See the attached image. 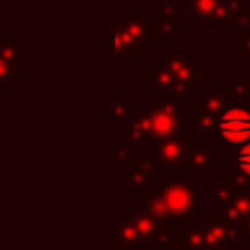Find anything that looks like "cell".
Segmentation results:
<instances>
[{"mask_svg":"<svg viewBox=\"0 0 250 250\" xmlns=\"http://www.w3.org/2000/svg\"><path fill=\"white\" fill-rule=\"evenodd\" d=\"M127 164V189H150L154 188V154L152 152H135L131 150L125 158Z\"/></svg>","mask_w":250,"mask_h":250,"instance_id":"obj_6","label":"cell"},{"mask_svg":"<svg viewBox=\"0 0 250 250\" xmlns=\"http://www.w3.org/2000/svg\"><path fill=\"white\" fill-rule=\"evenodd\" d=\"M127 143L131 145H150V107H137L125 125Z\"/></svg>","mask_w":250,"mask_h":250,"instance_id":"obj_13","label":"cell"},{"mask_svg":"<svg viewBox=\"0 0 250 250\" xmlns=\"http://www.w3.org/2000/svg\"><path fill=\"white\" fill-rule=\"evenodd\" d=\"M182 127V109L180 100L168 92H152L150 107V145L178 135Z\"/></svg>","mask_w":250,"mask_h":250,"instance_id":"obj_4","label":"cell"},{"mask_svg":"<svg viewBox=\"0 0 250 250\" xmlns=\"http://www.w3.org/2000/svg\"><path fill=\"white\" fill-rule=\"evenodd\" d=\"M117 250H145V246L143 248H117Z\"/></svg>","mask_w":250,"mask_h":250,"instance_id":"obj_34","label":"cell"},{"mask_svg":"<svg viewBox=\"0 0 250 250\" xmlns=\"http://www.w3.org/2000/svg\"><path fill=\"white\" fill-rule=\"evenodd\" d=\"M242 240V250H250V234H240Z\"/></svg>","mask_w":250,"mask_h":250,"instance_id":"obj_32","label":"cell"},{"mask_svg":"<svg viewBox=\"0 0 250 250\" xmlns=\"http://www.w3.org/2000/svg\"><path fill=\"white\" fill-rule=\"evenodd\" d=\"M201 229L213 250H232L234 242L240 238V225L227 223L217 215H207Z\"/></svg>","mask_w":250,"mask_h":250,"instance_id":"obj_9","label":"cell"},{"mask_svg":"<svg viewBox=\"0 0 250 250\" xmlns=\"http://www.w3.org/2000/svg\"><path fill=\"white\" fill-rule=\"evenodd\" d=\"M125 215H127V219L131 221L137 238H139L141 242H145V244L150 242L152 236L156 234V229H158L160 223H156L150 215H146L145 211H141V209L135 207V205H129V207L125 209Z\"/></svg>","mask_w":250,"mask_h":250,"instance_id":"obj_18","label":"cell"},{"mask_svg":"<svg viewBox=\"0 0 250 250\" xmlns=\"http://www.w3.org/2000/svg\"><path fill=\"white\" fill-rule=\"evenodd\" d=\"M250 213V188L244 189L242 193H238L232 201H229L227 205L215 207V215L221 217L227 223H234L240 225Z\"/></svg>","mask_w":250,"mask_h":250,"instance_id":"obj_16","label":"cell"},{"mask_svg":"<svg viewBox=\"0 0 250 250\" xmlns=\"http://www.w3.org/2000/svg\"><path fill=\"white\" fill-rule=\"evenodd\" d=\"M152 33L154 37H174L182 35V14L176 2H154L152 4Z\"/></svg>","mask_w":250,"mask_h":250,"instance_id":"obj_10","label":"cell"},{"mask_svg":"<svg viewBox=\"0 0 250 250\" xmlns=\"http://www.w3.org/2000/svg\"><path fill=\"white\" fill-rule=\"evenodd\" d=\"M172 223L184 225L191 215L197 213V191L180 178H166L160 188H154Z\"/></svg>","mask_w":250,"mask_h":250,"instance_id":"obj_2","label":"cell"},{"mask_svg":"<svg viewBox=\"0 0 250 250\" xmlns=\"http://www.w3.org/2000/svg\"><path fill=\"white\" fill-rule=\"evenodd\" d=\"M232 45H234V47H238L244 55H248V57H250V27H248V29H244V31H240V35H238L236 39H232Z\"/></svg>","mask_w":250,"mask_h":250,"instance_id":"obj_30","label":"cell"},{"mask_svg":"<svg viewBox=\"0 0 250 250\" xmlns=\"http://www.w3.org/2000/svg\"><path fill=\"white\" fill-rule=\"evenodd\" d=\"M174 86L172 74L162 64H145L143 66V88L145 92H170Z\"/></svg>","mask_w":250,"mask_h":250,"instance_id":"obj_17","label":"cell"},{"mask_svg":"<svg viewBox=\"0 0 250 250\" xmlns=\"http://www.w3.org/2000/svg\"><path fill=\"white\" fill-rule=\"evenodd\" d=\"M137 109L135 100H113L107 109V123L109 127H125L131 115Z\"/></svg>","mask_w":250,"mask_h":250,"instance_id":"obj_23","label":"cell"},{"mask_svg":"<svg viewBox=\"0 0 250 250\" xmlns=\"http://www.w3.org/2000/svg\"><path fill=\"white\" fill-rule=\"evenodd\" d=\"M223 94L229 102H250V74L234 72L232 78L223 84Z\"/></svg>","mask_w":250,"mask_h":250,"instance_id":"obj_20","label":"cell"},{"mask_svg":"<svg viewBox=\"0 0 250 250\" xmlns=\"http://www.w3.org/2000/svg\"><path fill=\"white\" fill-rule=\"evenodd\" d=\"M6 10H10V0H0V20H2Z\"/></svg>","mask_w":250,"mask_h":250,"instance_id":"obj_33","label":"cell"},{"mask_svg":"<svg viewBox=\"0 0 250 250\" xmlns=\"http://www.w3.org/2000/svg\"><path fill=\"white\" fill-rule=\"evenodd\" d=\"M215 121L217 117L211 113H205L197 107L188 111V135L195 137V135H213L215 131Z\"/></svg>","mask_w":250,"mask_h":250,"instance_id":"obj_22","label":"cell"},{"mask_svg":"<svg viewBox=\"0 0 250 250\" xmlns=\"http://www.w3.org/2000/svg\"><path fill=\"white\" fill-rule=\"evenodd\" d=\"M217 164V145L215 143H205V145H188L180 162L182 172H197V180H207L209 172L215 170Z\"/></svg>","mask_w":250,"mask_h":250,"instance_id":"obj_7","label":"cell"},{"mask_svg":"<svg viewBox=\"0 0 250 250\" xmlns=\"http://www.w3.org/2000/svg\"><path fill=\"white\" fill-rule=\"evenodd\" d=\"M107 61L109 64H125L129 57H143L145 47L131 41V37L119 29L115 20H109L107 23Z\"/></svg>","mask_w":250,"mask_h":250,"instance_id":"obj_11","label":"cell"},{"mask_svg":"<svg viewBox=\"0 0 250 250\" xmlns=\"http://www.w3.org/2000/svg\"><path fill=\"white\" fill-rule=\"evenodd\" d=\"M195 94H197V109H201L205 113H211L215 117L221 111H225L227 105H229V100L225 98L223 90H219L217 84L211 82V80H207Z\"/></svg>","mask_w":250,"mask_h":250,"instance_id":"obj_14","label":"cell"},{"mask_svg":"<svg viewBox=\"0 0 250 250\" xmlns=\"http://www.w3.org/2000/svg\"><path fill=\"white\" fill-rule=\"evenodd\" d=\"M107 238L109 242L117 244V248H143L145 242H141L135 234V229L127 215H119L115 223L107 227Z\"/></svg>","mask_w":250,"mask_h":250,"instance_id":"obj_15","label":"cell"},{"mask_svg":"<svg viewBox=\"0 0 250 250\" xmlns=\"http://www.w3.org/2000/svg\"><path fill=\"white\" fill-rule=\"evenodd\" d=\"M131 150H135V145H131V143H125V145H115V143H111V145L107 146V160H109L111 164H115V162H125V158H127V154H129Z\"/></svg>","mask_w":250,"mask_h":250,"instance_id":"obj_27","label":"cell"},{"mask_svg":"<svg viewBox=\"0 0 250 250\" xmlns=\"http://www.w3.org/2000/svg\"><path fill=\"white\" fill-rule=\"evenodd\" d=\"M180 227L174 223H160L156 229V234L152 236V248L154 250H170L174 242L180 240Z\"/></svg>","mask_w":250,"mask_h":250,"instance_id":"obj_24","label":"cell"},{"mask_svg":"<svg viewBox=\"0 0 250 250\" xmlns=\"http://www.w3.org/2000/svg\"><path fill=\"white\" fill-rule=\"evenodd\" d=\"M223 180H227L230 186H234V188H238L240 191H244V189H248L250 188V178L246 176V174H242L240 170H227L225 172V176H223Z\"/></svg>","mask_w":250,"mask_h":250,"instance_id":"obj_28","label":"cell"},{"mask_svg":"<svg viewBox=\"0 0 250 250\" xmlns=\"http://www.w3.org/2000/svg\"><path fill=\"white\" fill-rule=\"evenodd\" d=\"M188 145H189V135H180V133L152 143L154 170L160 172V170L170 168V166H176L178 168Z\"/></svg>","mask_w":250,"mask_h":250,"instance_id":"obj_12","label":"cell"},{"mask_svg":"<svg viewBox=\"0 0 250 250\" xmlns=\"http://www.w3.org/2000/svg\"><path fill=\"white\" fill-rule=\"evenodd\" d=\"M197 62H199L197 55H191L189 47H186V45L172 47L166 55H162L160 64L174 78V86L168 94H172L174 98L184 102L189 98V94L197 92L207 82V72H199Z\"/></svg>","mask_w":250,"mask_h":250,"instance_id":"obj_1","label":"cell"},{"mask_svg":"<svg viewBox=\"0 0 250 250\" xmlns=\"http://www.w3.org/2000/svg\"><path fill=\"white\" fill-rule=\"evenodd\" d=\"M117 25L121 31H125L133 43L141 45V47H152L154 45V33H152V25L150 20H146L143 10H119L117 18H115Z\"/></svg>","mask_w":250,"mask_h":250,"instance_id":"obj_8","label":"cell"},{"mask_svg":"<svg viewBox=\"0 0 250 250\" xmlns=\"http://www.w3.org/2000/svg\"><path fill=\"white\" fill-rule=\"evenodd\" d=\"M20 80V64L8 61L4 55H0V90L8 92L12 84Z\"/></svg>","mask_w":250,"mask_h":250,"instance_id":"obj_25","label":"cell"},{"mask_svg":"<svg viewBox=\"0 0 250 250\" xmlns=\"http://www.w3.org/2000/svg\"><path fill=\"white\" fill-rule=\"evenodd\" d=\"M215 145H240L250 139V111L242 107V102H232L225 111L217 115L215 131L211 135Z\"/></svg>","mask_w":250,"mask_h":250,"instance_id":"obj_5","label":"cell"},{"mask_svg":"<svg viewBox=\"0 0 250 250\" xmlns=\"http://www.w3.org/2000/svg\"><path fill=\"white\" fill-rule=\"evenodd\" d=\"M180 250H213L199 223H184L180 227Z\"/></svg>","mask_w":250,"mask_h":250,"instance_id":"obj_19","label":"cell"},{"mask_svg":"<svg viewBox=\"0 0 250 250\" xmlns=\"http://www.w3.org/2000/svg\"><path fill=\"white\" fill-rule=\"evenodd\" d=\"M232 27H236V29H240V31H244V29L250 27V2H244V0H242L240 10H238V14L234 16Z\"/></svg>","mask_w":250,"mask_h":250,"instance_id":"obj_29","label":"cell"},{"mask_svg":"<svg viewBox=\"0 0 250 250\" xmlns=\"http://www.w3.org/2000/svg\"><path fill=\"white\" fill-rule=\"evenodd\" d=\"M238 193H242L238 188L230 186L227 180H217L213 188H209L205 191V205L207 207H221V205H227L229 201H232Z\"/></svg>","mask_w":250,"mask_h":250,"instance_id":"obj_21","label":"cell"},{"mask_svg":"<svg viewBox=\"0 0 250 250\" xmlns=\"http://www.w3.org/2000/svg\"><path fill=\"white\" fill-rule=\"evenodd\" d=\"M0 125H2V119H0Z\"/></svg>","mask_w":250,"mask_h":250,"instance_id":"obj_35","label":"cell"},{"mask_svg":"<svg viewBox=\"0 0 250 250\" xmlns=\"http://www.w3.org/2000/svg\"><path fill=\"white\" fill-rule=\"evenodd\" d=\"M240 234H250V213H248V217L240 223Z\"/></svg>","mask_w":250,"mask_h":250,"instance_id":"obj_31","label":"cell"},{"mask_svg":"<svg viewBox=\"0 0 250 250\" xmlns=\"http://www.w3.org/2000/svg\"><path fill=\"white\" fill-rule=\"evenodd\" d=\"M232 164L236 170H240L242 174H246L250 178V139L234 145L232 148Z\"/></svg>","mask_w":250,"mask_h":250,"instance_id":"obj_26","label":"cell"},{"mask_svg":"<svg viewBox=\"0 0 250 250\" xmlns=\"http://www.w3.org/2000/svg\"><path fill=\"white\" fill-rule=\"evenodd\" d=\"M188 4L199 29H232L242 0H188Z\"/></svg>","mask_w":250,"mask_h":250,"instance_id":"obj_3","label":"cell"}]
</instances>
